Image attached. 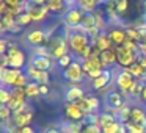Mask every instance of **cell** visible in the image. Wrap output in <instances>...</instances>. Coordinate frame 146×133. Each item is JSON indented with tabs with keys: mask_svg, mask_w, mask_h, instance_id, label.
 <instances>
[{
	"mask_svg": "<svg viewBox=\"0 0 146 133\" xmlns=\"http://www.w3.org/2000/svg\"><path fill=\"white\" fill-rule=\"evenodd\" d=\"M68 45H69V52L77 60L86 47L93 45V39L82 28H76V30H71L69 36H68Z\"/></svg>",
	"mask_w": 146,
	"mask_h": 133,
	"instance_id": "1",
	"label": "cell"
},
{
	"mask_svg": "<svg viewBox=\"0 0 146 133\" xmlns=\"http://www.w3.org/2000/svg\"><path fill=\"white\" fill-rule=\"evenodd\" d=\"M127 102H129V100H127V97L119 91V89H116V88L110 89V91L104 95V105H105L104 110L105 111H110V113H113V114H116L118 111H119L121 108L127 103Z\"/></svg>",
	"mask_w": 146,
	"mask_h": 133,
	"instance_id": "2",
	"label": "cell"
},
{
	"mask_svg": "<svg viewBox=\"0 0 146 133\" xmlns=\"http://www.w3.org/2000/svg\"><path fill=\"white\" fill-rule=\"evenodd\" d=\"M33 119H35V110H33V105L30 102L24 103L21 108L13 111V117H11V120L14 122V125L17 128H22L25 125H32Z\"/></svg>",
	"mask_w": 146,
	"mask_h": 133,
	"instance_id": "3",
	"label": "cell"
},
{
	"mask_svg": "<svg viewBox=\"0 0 146 133\" xmlns=\"http://www.w3.org/2000/svg\"><path fill=\"white\" fill-rule=\"evenodd\" d=\"M113 83H115V86H116V89H119L121 92L132 95V92H133V89H135L138 80L133 78L126 69H119V72H115Z\"/></svg>",
	"mask_w": 146,
	"mask_h": 133,
	"instance_id": "4",
	"label": "cell"
},
{
	"mask_svg": "<svg viewBox=\"0 0 146 133\" xmlns=\"http://www.w3.org/2000/svg\"><path fill=\"white\" fill-rule=\"evenodd\" d=\"M83 17H85V11H83L80 7L74 5V7L68 8L66 13L63 14V17H61V24L66 25L68 28H71V30H76V28H80Z\"/></svg>",
	"mask_w": 146,
	"mask_h": 133,
	"instance_id": "5",
	"label": "cell"
},
{
	"mask_svg": "<svg viewBox=\"0 0 146 133\" xmlns=\"http://www.w3.org/2000/svg\"><path fill=\"white\" fill-rule=\"evenodd\" d=\"M80 63H82L83 72H85V75L88 80H93V78H96V77H99L105 70L101 58L96 57V55H91L90 58H85V60H80Z\"/></svg>",
	"mask_w": 146,
	"mask_h": 133,
	"instance_id": "6",
	"label": "cell"
},
{
	"mask_svg": "<svg viewBox=\"0 0 146 133\" xmlns=\"http://www.w3.org/2000/svg\"><path fill=\"white\" fill-rule=\"evenodd\" d=\"M113 80H115V69H105L99 77H96V78H93V80H88L90 89L98 91V92H104V95H105L108 92L107 88L111 85Z\"/></svg>",
	"mask_w": 146,
	"mask_h": 133,
	"instance_id": "7",
	"label": "cell"
},
{
	"mask_svg": "<svg viewBox=\"0 0 146 133\" xmlns=\"http://www.w3.org/2000/svg\"><path fill=\"white\" fill-rule=\"evenodd\" d=\"M61 75H63V80H66L71 85H79V83H82L86 78L85 72H83V67H82V63L79 60H76L69 67L61 70Z\"/></svg>",
	"mask_w": 146,
	"mask_h": 133,
	"instance_id": "8",
	"label": "cell"
},
{
	"mask_svg": "<svg viewBox=\"0 0 146 133\" xmlns=\"http://www.w3.org/2000/svg\"><path fill=\"white\" fill-rule=\"evenodd\" d=\"M7 55H8V61H10V67H14V69H21V70H22L25 66H29V64H27L25 53H24V52L21 50L14 42H10Z\"/></svg>",
	"mask_w": 146,
	"mask_h": 133,
	"instance_id": "9",
	"label": "cell"
},
{
	"mask_svg": "<svg viewBox=\"0 0 146 133\" xmlns=\"http://www.w3.org/2000/svg\"><path fill=\"white\" fill-rule=\"evenodd\" d=\"M115 49H116L118 66H121L123 69H127V67H130L133 63H137L140 53L132 52V50H127V49H124V47H115Z\"/></svg>",
	"mask_w": 146,
	"mask_h": 133,
	"instance_id": "10",
	"label": "cell"
},
{
	"mask_svg": "<svg viewBox=\"0 0 146 133\" xmlns=\"http://www.w3.org/2000/svg\"><path fill=\"white\" fill-rule=\"evenodd\" d=\"M63 114L69 122H82L85 119V113L80 110L76 102H64L63 103Z\"/></svg>",
	"mask_w": 146,
	"mask_h": 133,
	"instance_id": "11",
	"label": "cell"
},
{
	"mask_svg": "<svg viewBox=\"0 0 146 133\" xmlns=\"http://www.w3.org/2000/svg\"><path fill=\"white\" fill-rule=\"evenodd\" d=\"M105 33H107L108 39L111 41V44H113L115 47H121V45L127 41V33H126V28H124L123 25L108 27Z\"/></svg>",
	"mask_w": 146,
	"mask_h": 133,
	"instance_id": "12",
	"label": "cell"
},
{
	"mask_svg": "<svg viewBox=\"0 0 146 133\" xmlns=\"http://www.w3.org/2000/svg\"><path fill=\"white\" fill-rule=\"evenodd\" d=\"M25 11L32 16L33 22H42V20L47 19L49 13H50L47 5H35V3H30V2H27Z\"/></svg>",
	"mask_w": 146,
	"mask_h": 133,
	"instance_id": "13",
	"label": "cell"
},
{
	"mask_svg": "<svg viewBox=\"0 0 146 133\" xmlns=\"http://www.w3.org/2000/svg\"><path fill=\"white\" fill-rule=\"evenodd\" d=\"M25 38L33 47H44V45H47V41H49L44 28H33V30H30V32H27Z\"/></svg>",
	"mask_w": 146,
	"mask_h": 133,
	"instance_id": "14",
	"label": "cell"
},
{
	"mask_svg": "<svg viewBox=\"0 0 146 133\" xmlns=\"http://www.w3.org/2000/svg\"><path fill=\"white\" fill-rule=\"evenodd\" d=\"M129 122L137 124V125L146 127V105L130 103V117H129Z\"/></svg>",
	"mask_w": 146,
	"mask_h": 133,
	"instance_id": "15",
	"label": "cell"
},
{
	"mask_svg": "<svg viewBox=\"0 0 146 133\" xmlns=\"http://www.w3.org/2000/svg\"><path fill=\"white\" fill-rule=\"evenodd\" d=\"M25 72H27V75L30 77V80L35 82V83H38V85H49V83H50V72L38 70V69H35L32 64L27 66Z\"/></svg>",
	"mask_w": 146,
	"mask_h": 133,
	"instance_id": "16",
	"label": "cell"
},
{
	"mask_svg": "<svg viewBox=\"0 0 146 133\" xmlns=\"http://www.w3.org/2000/svg\"><path fill=\"white\" fill-rule=\"evenodd\" d=\"M27 102H29V99H27L24 89H21V88L11 89V100H10V103H8V108H10L11 111H16L17 108H21L24 103H27Z\"/></svg>",
	"mask_w": 146,
	"mask_h": 133,
	"instance_id": "17",
	"label": "cell"
},
{
	"mask_svg": "<svg viewBox=\"0 0 146 133\" xmlns=\"http://www.w3.org/2000/svg\"><path fill=\"white\" fill-rule=\"evenodd\" d=\"M86 91L83 89V86L80 85H69L63 92V100L64 102H77L79 99L85 97Z\"/></svg>",
	"mask_w": 146,
	"mask_h": 133,
	"instance_id": "18",
	"label": "cell"
},
{
	"mask_svg": "<svg viewBox=\"0 0 146 133\" xmlns=\"http://www.w3.org/2000/svg\"><path fill=\"white\" fill-rule=\"evenodd\" d=\"M22 74L21 69H14V67H7L3 72L0 74V85L5 88H13L16 78Z\"/></svg>",
	"mask_w": 146,
	"mask_h": 133,
	"instance_id": "19",
	"label": "cell"
},
{
	"mask_svg": "<svg viewBox=\"0 0 146 133\" xmlns=\"http://www.w3.org/2000/svg\"><path fill=\"white\" fill-rule=\"evenodd\" d=\"M29 64H32L38 70H44V72H50V69L55 66L52 57H32Z\"/></svg>",
	"mask_w": 146,
	"mask_h": 133,
	"instance_id": "20",
	"label": "cell"
},
{
	"mask_svg": "<svg viewBox=\"0 0 146 133\" xmlns=\"http://www.w3.org/2000/svg\"><path fill=\"white\" fill-rule=\"evenodd\" d=\"M99 58H101L102 64H104L105 69H113L115 66L118 64V58H116V49L111 47L108 49V50H104L101 52V55H99Z\"/></svg>",
	"mask_w": 146,
	"mask_h": 133,
	"instance_id": "21",
	"label": "cell"
},
{
	"mask_svg": "<svg viewBox=\"0 0 146 133\" xmlns=\"http://www.w3.org/2000/svg\"><path fill=\"white\" fill-rule=\"evenodd\" d=\"M93 45H94L99 52H104V50H108V49L115 47V45L111 44V41L108 39V36H107V33H105V32H102L101 35L93 41Z\"/></svg>",
	"mask_w": 146,
	"mask_h": 133,
	"instance_id": "22",
	"label": "cell"
},
{
	"mask_svg": "<svg viewBox=\"0 0 146 133\" xmlns=\"http://www.w3.org/2000/svg\"><path fill=\"white\" fill-rule=\"evenodd\" d=\"M47 8L52 14H64L66 13V2L64 0H47Z\"/></svg>",
	"mask_w": 146,
	"mask_h": 133,
	"instance_id": "23",
	"label": "cell"
},
{
	"mask_svg": "<svg viewBox=\"0 0 146 133\" xmlns=\"http://www.w3.org/2000/svg\"><path fill=\"white\" fill-rule=\"evenodd\" d=\"M127 72L130 74V75L133 77V78H137L138 82H143V80L146 78V69H143L141 66H140L138 63H133L130 67H127Z\"/></svg>",
	"mask_w": 146,
	"mask_h": 133,
	"instance_id": "24",
	"label": "cell"
},
{
	"mask_svg": "<svg viewBox=\"0 0 146 133\" xmlns=\"http://www.w3.org/2000/svg\"><path fill=\"white\" fill-rule=\"evenodd\" d=\"M99 3L101 0H77V7H80L85 13H94Z\"/></svg>",
	"mask_w": 146,
	"mask_h": 133,
	"instance_id": "25",
	"label": "cell"
},
{
	"mask_svg": "<svg viewBox=\"0 0 146 133\" xmlns=\"http://www.w3.org/2000/svg\"><path fill=\"white\" fill-rule=\"evenodd\" d=\"M24 91H25L27 99H30V100H35V99L41 97V94H39V85L35 82H30L29 85L24 88Z\"/></svg>",
	"mask_w": 146,
	"mask_h": 133,
	"instance_id": "26",
	"label": "cell"
},
{
	"mask_svg": "<svg viewBox=\"0 0 146 133\" xmlns=\"http://www.w3.org/2000/svg\"><path fill=\"white\" fill-rule=\"evenodd\" d=\"M115 120H118L116 114L110 113V111L102 110L101 113H99V127H101V128L105 125H108V124H111V122H115Z\"/></svg>",
	"mask_w": 146,
	"mask_h": 133,
	"instance_id": "27",
	"label": "cell"
},
{
	"mask_svg": "<svg viewBox=\"0 0 146 133\" xmlns=\"http://www.w3.org/2000/svg\"><path fill=\"white\" fill-rule=\"evenodd\" d=\"M94 27H96V16H94V13H85V17H83V20H82L80 28H82L83 32H88V30L94 28Z\"/></svg>",
	"mask_w": 146,
	"mask_h": 133,
	"instance_id": "28",
	"label": "cell"
},
{
	"mask_svg": "<svg viewBox=\"0 0 146 133\" xmlns=\"http://www.w3.org/2000/svg\"><path fill=\"white\" fill-rule=\"evenodd\" d=\"M86 102L90 107V113H101V100L93 94H86Z\"/></svg>",
	"mask_w": 146,
	"mask_h": 133,
	"instance_id": "29",
	"label": "cell"
},
{
	"mask_svg": "<svg viewBox=\"0 0 146 133\" xmlns=\"http://www.w3.org/2000/svg\"><path fill=\"white\" fill-rule=\"evenodd\" d=\"M116 117H118V120H119L121 124H127V122H129V117H130V103H129V102H127V103L116 113Z\"/></svg>",
	"mask_w": 146,
	"mask_h": 133,
	"instance_id": "30",
	"label": "cell"
},
{
	"mask_svg": "<svg viewBox=\"0 0 146 133\" xmlns=\"http://www.w3.org/2000/svg\"><path fill=\"white\" fill-rule=\"evenodd\" d=\"M76 61V58H74V55L72 53H68V55H64V57H61L60 60H57V66L60 67L61 70H64L66 67H69L71 64Z\"/></svg>",
	"mask_w": 146,
	"mask_h": 133,
	"instance_id": "31",
	"label": "cell"
},
{
	"mask_svg": "<svg viewBox=\"0 0 146 133\" xmlns=\"http://www.w3.org/2000/svg\"><path fill=\"white\" fill-rule=\"evenodd\" d=\"M123 128H124V124H121L119 120H115V122L102 127V133H119Z\"/></svg>",
	"mask_w": 146,
	"mask_h": 133,
	"instance_id": "32",
	"label": "cell"
},
{
	"mask_svg": "<svg viewBox=\"0 0 146 133\" xmlns=\"http://www.w3.org/2000/svg\"><path fill=\"white\" fill-rule=\"evenodd\" d=\"M30 82H32V80H30V77L27 75V72H22V74H21V75L16 78V82H14L13 88H21V89H24ZM13 88H11V89H13Z\"/></svg>",
	"mask_w": 146,
	"mask_h": 133,
	"instance_id": "33",
	"label": "cell"
},
{
	"mask_svg": "<svg viewBox=\"0 0 146 133\" xmlns=\"http://www.w3.org/2000/svg\"><path fill=\"white\" fill-rule=\"evenodd\" d=\"M32 22H33V19H32V16H30L27 11H24L22 14H19V16L16 17V24L19 27H22V28H24V27H29Z\"/></svg>",
	"mask_w": 146,
	"mask_h": 133,
	"instance_id": "34",
	"label": "cell"
},
{
	"mask_svg": "<svg viewBox=\"0 0 146 133\" xmlns=\"http://www.w3.org/2000/svg\"><path fill=\"white\" fill-rule=\"evenodd\" d=\"M11 100V89L0 86V105H8Z\"/></svg>",
	"mask_w": 146,
	"mask_h": 133,
	"instance_id": "35",
	"label": "cell"
},
{
	"mask_svg": "<svg viewBox=\"0 0 146 133\" xmlns=\"http://www.w3.org/2000/svg\"><path fill=\"white\" fill-rule=\"evenodd\" d=\"M124 130H126V133H146V127L137 125V124H132V122L124 124Z\"/></svg>",
	"mask_w": 146,
	"mask_h": 133,
	"instance_id": "36",
	"label": "cell"
},
{
	"mask_svg": "<svg viewBox=\"0 0 146 133\" xmlns=\"http://www.w3.org/2000/svg\"><path fill=\"white\" fill-rule=\"evenodd\" d=\"M13 117V111L8 108V105H0V124L7 122Z\"/></svg>",
	"mask_w": 146,
	"mask_h": 133,
	"instance_id": "37",
	"label": "cell"
},
{
	"mask_svg": "<svg viewBox=\"0 0 146 133\" xmlns=\"http://www.w3.org/2000/svg\"><path fill=\"white\" fill-rule=\"evenodd\" d=\"M126 33H127V39H132V41L140 44L141 38H140V32L137 27H126Z\"/></svg>",
	"mask_w": 146,
	"mask_h": 133,
	"instance_id": "38",
	"label": "cell"
},
{
	"mask_svg": "<svg viewBox=\"0 0 146 133\" xmlns=\"http://www.w3.org/2000/svg\"><path fill=\"white\" fill-rule=\"evenodd\" d=\"M82 133H102V128L98 124H85Z\"/></svg>",
	"mask_w": 146,
	"mask_h": 133,
	"instance_id": "39",
	"label": "cell"
},
{
	"mask_svg": "<svg viewBox=\"0 0 146 133\" xmlns=\"http://www.w3.org/2000/svg\"><path fill=\"white\" fill-rule=\"evenodd\" d=\"M3 24H5V28H7V32H8V30L16 24V17H14L11 13H7L3 16Z\"/></svg>",
	"mask_w": 146,
	"mask_h": 133,
	"instance_id": "40",
	"label": "cell"
},
{
	"mask_svg": "<svg viewBox=\"0 0 146 133\" xmlns=\"http://www.w3.org/2000/svg\"><path fill=\"white\" fill-rule=\"evenodd\" d=\"M29 0H5L8 8H21V7H27Z\"/></svg>",
	"mask_w": 146,
	"mask_h": 133,
	"instance_id": "41",
	"label": "cell"
},
{
	"mask_svg": "<svg viewBox=\"0 0 146 133\" xmlns=\"http://www.w3.org/2000/svg\"><path fill=\"white\" fill-rule=\"evenodd\" d=\"M8 45H10V41H8V39L0 38V57L8 52Z\"/></svg>",
	"mask_w": 146,
	"mask_h": 133,
	"instance_id": "42",
	"label": "cell"
},
{
	"mask_svg": "<svg viewBox=\"0 0 146 133\" xmlns=\"http://www.w3.org/2000/svg\"><path fill=\"white\" fill-rule=\"evenodd\" d=\"M50 86L49 85H39V94H41V97H47L49 94H50Z\"/></svg>",
	"mask_w": 146,
	"mask_h": 133,
	"instance_id": "43",
	"label": "cell"
},
{
	"mask_svg": "<svg viewBox=\"0 0 146 133\" xmlns=\"http://www.w3.org/2000/svg\"><path fill=\"white\" fill-rule=\"evenodd\" d=\"M19 133H38V132H36V128L33 125H25L22 128H19Z\"/></svg>",
	"mask_w": 146,
	"mask_h": 133,
	"instance_id": "44",
	"label": "cell"
},
{
	"mask_svg": "<svg viewBox=\"0 0 146 133\" xmlns=\"http://www.w3.org/2000/svg\"><path fill=\"white\" fill-rule=\"evenodd\" d=\"M138 53L146 57V41H143V42H140V44H138Z\"/></svg>",
	"mask_w": 146,
	"mask_h": 133,
	"instance_id": "45",
	"label": "cell"
},
{
	"mask_svg": "<svg viewBox=\"0 0 146 133\" xmlns=\"http://www.w3.org/2000/svg\"><path fill=\"white\" fill-rule=\"evenodd\" d=\"M137 63H138L140 66L143 67V69H146V57H145V55H138V60H137Z\"/></svg>",
	"mask_w": 146,
	"mask_h": 133,
	"instance_id": "46",
	"label": "cell"
},
{
	"mask_svg": "<svg viewBox=\"0 0 146 133\" xmlns=\"http://www.w3.org/2000/svg\"><path fill=\"white\" fill-rule=\"evenodd\" d=\"M8 13V7L5 2H0V16H5Z\"/></svg>",
	"mask_w": 146,
	"mask_h": 133,
	"instance_id": "47",
	"label": "cell"
},
{
	"mask_svg": "<svg viewBox=\"0 0 146 133\" xmlns=\"http://www.w3.org/2000/svg\"><path fill=\"white\" fill-rule=\"evenodd\" d=\"M140 102H141L143 105H146V83H145V86H143L141 94H140Z\"/></svg>",
	"mask_w": 146,
	"mask_h": 133,
	"instance_id": "48",
	"label": "cell"
},
{
	"mask_svg": "<svg viewBox=\"0 0 146 133\" xmlns=\"http://www.w3.org/2000/svg\"><path fill=\"white\" fill-rule=\"evenodd\" d=\"M7 33V28H5V24H3V16H0V36Z\"/></svg>",
	"mask_w": 146,
	"mask_h": 133,
	"instance_id": "49",
	"label": "cell"
},
{
	"mask_svg": "<svg viewBox=\"0 0 146 133\" xmlns=\"http://www.w3.org/2000/svg\"><path fill=\"white\" fill-rule=\"evenodd\" d=\"M30 3H35V5H46L47 0H29Z\"/></svg>",
	"mask_w": 146,
	"mask_h": 133,
	"instance_id": "50",
	"label": "cell"
},
{
	"mask_svg": "<svg viewBox=\"0 0 146 133\" xmlns=\"http://www.w3.org/2000/svg\"><path fill=\"white\" fill-rule=\"evenodd\" d=\"M44 133H61L60 128H55V127H50V128H47Z\"/></svg>",
	"mask_w": 146,
	"mask_h": 133,
	"instance_id": "51",
	"label": "cell"
},
{
	"mask_svg": "<svg viewBox=\"0 0 146 133\" xmlns=\"http://www.w3.org/2000/svg\"><path fill=\"white\" fill-rule=\"evenodd\" d=\"M143 8H145V13H146V0H143Z\"/></svg>",
	"mask_w": 146,
	"mask_h": 133,
	"instance_id": "52",
	"label": "cell"
},
{
	"mask_svg": "<svg viewBox=\"0 0 146 133\" xmlns=\"http://www.w3.org/2000/svg\"><path fill=\"white\" fill-rule=\"evenodd\" d=\"M119 133H126V130H124V128H123V130H121V132H119Z\"/></svg>",
	"mask_w": 146,
	"mask_h": 133,
	"instance_id": "53",
	"label": "cell"
},
{
	"mask_svg": "<svg viewBox=\"0 0 146 133\" xmlns=\"http://www.w3.org/2000/svg\"><path fill=\"white\" fill-rule=\"evenodd\" d=\"M0 2H5V0H0Z\"/></svg>",
	"mask_w": 146,
	"mask_h": 133,
	"instance_id": "54",
	"label": "cell"
},
{
	"mask_svg": "<svg viewBox=\"0 0 146 133\" xmlns=\"http://www.w3.org/2000/svg\"><path fill=\"white\" fill-rule=\"evenodd\" d=\"M76 2H77V0H76Z\"/></svg>",
	"mask_w": 146,
	"mask_h": 133,
	"instance_id": "55",
	"label": "cell"
},
{
	"mask_svg": "<svg viewBox=\"0 0 146 133\" xmlns=\"http://www.w3.org/2000/svg\"><path fill=\"white\" fill-rule=\"evenodd\" d=\"M17 133H19V132H17Z\"/></svg>",
	"mask_w": 146,
	"mask_h": 133,
	"instance_id": "56",
	"label": "cell"
},
{
	"mask_svg": "<svg viewBox=\"0 0 146 133\" xmlns=\"http://www.w3.org/2000/svg\"><path fill=\"white\" fill-rule=\"evenodd\" d=\"M0 64H2V63H0Z\"/></svg>",
	"mask_w": 146,
	"mask_h": 133,
	"instance_id": "57",
	"label": "cell"
},
{
	"mask_svg": "<svg viewBox=\"0 0 146 133\" xmlns=\"http://www.w3.org/2000/svg\"><path fill=\"white\" fill-rule=\"evenodd\" d=\"M38 133H39V132H38Z\"/></svg>",
	"mask_w": 146,
	"mask_h": 133,
	"instance_id": "58",
	"label": "cell"
}]
</instances>
